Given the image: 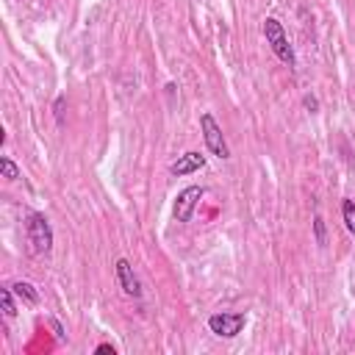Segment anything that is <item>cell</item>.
I'll use <instances>...</instances> for the list:
<instances>
[{
  "label": "cell",
  "mask_w": 355,
  "mask_h": 355,
  "mask_svg": "<svg viewBox=\"0 0 355 355\" xmlns=\"http://www.w3.org/2000/svg\"><path fill=\"white\" fill-rule=\"evenodd\" d=\"M263 36H266V44L272 47V53H275L283 64H288V67L297 64V53H294L291 42H288L283 25H280L275 17H266V19H263Z\"/></svg>",
  "instance_id": "6da1fadb"
},
{
  "label": "cell",
  "mask_w": 355,
  "mask_h": 355,
  "mask_svg": "<svg viewBox=\"0 0 355 355\" xmlns=\"http://www.w3.org/2000/svg\"><path fill=\"white\" fill-rule=\"evenodd\" d=\"M25 230H28L31 250H33L36 255L53 250V227H50V222H47L44 214H39V211L28 214V219H25Z\"/></svg>",
  "instance_id": "7a4b0ae2"
},
{
  "label": "cell",
  "mask_w": 355,
  "mask_h": 355,
  "mask_svg": "<svg viewBox=\"0 0 355 355\" xmlns=\"http://www.w3.org/2000/svg\"><path fill=\"white\" fill-rule=\"evenodd\" d=\"M200 130H202V139H205V147H208L211 155H216V158H222V161L230 158V147H227L225 133H222L219 122L214 119V114H208V111L200 114Z\"/></svg>",
  "instance_id": "3957f363"
},
{
  "label": "cell",
  "mask_w": 355,
  "mask_h": 355,
  "mask_svg": "<svg viewBox=\"0 0 355 355\" xmlns=\"http://www.w3.org/2000/svg\"><path fill=\"white\" fill-rule=\"evenodd\" d=\"M247 324V316L244 313H211L208 316V330L219 338H236Z\"/></svg>",
  "instance_id": "277c9868"
},
{
  "label": "cell",
  "mask_w": 355,
  "mask_h": 355,
  "mask_svg": "<svg viewBox=\"0 0 355 355\" xmlns=\"http://www.w3.org/2000/svg\"><path fill=\"white\" fill-rule=\"evenodd\" d=\"M202 197H205V189H202V186H186V189L175 197V205H172L175 222H189L191 214H194V208H197V202H200Z\"/></svg>",
  "instance_id": "5b68a950"
},
{
  "label": "cell",
  "mask_w": 355,
  "mask_h": 355,
  "mask_svg": "<svg viewBox=\"0 0 355 355\" xmlns=\"http://www.w3.org/2000/svg\"><path fill=\"white\" fill-rule=\"evenodd\" d=\"M202 166H205V155L197 153V150H189V153L178 155V161L169 164V172H172L175 178H183V175H191V172H197V169H202Z\"/></svg>",
  "instance_id": "8992f818"
},
{
  "label": "cell",
  "mask_w": 355,
  "mask_h": 355,
  "mask_svg": "<svg viewBox=\"0 0 355 355\" xmlns=\"http://www.w3.org/2000/svg\"><path fill=\"white\" fill-rule=\"evenodd\" d=\"M116 280H119V288L128 294V297H141V286H139V277L133 275V266L128 258H119L116 261Z\"/></svg>",
  "instance_id": "52a82bcc"
},
{
  "label": "cell",
  "mask_w": 355,
  "mask_h": 355,
  "mask_svg": "<svg viewBox=\"0 0 355 355\" xmlns=\"http://www.w3.org/2000/svg\"><path fill=\"white\" fill-rule=\"evenodd\" d=\"M11 291H14L25 305H36V302H39V291H36L28 280H17V283L11 286Z\"/></svg>",
  "instance_id": "ba28073f"
},
{
  "label": "cell",
  "mask_w": 355,
  "mask_h": 355,
  "mask_svg": "<svg viewBox=\"0 0 355 355\" xmlns=\"http://www.w3.org/2000/svg\"><path fill=\"white\" fill-rule=\"evenodd\" d=\"M14 291H11V286L8 288H0V305H3V313L11 319V316H17V305H14Z\"/></svg>",
  "instance_id": "9c48e42d"
},
{
  "label": "cell",
  "mask_w": 355,
  "mask_h": 355,
  "mask_svg": "<svg viewBox=\"0 0 355 355\" xmlns=\"http://www.w3.org/2000/svg\"><path fill=\"white\" fill-rule=\"evenodd\" d=\"M0 172H3V178H6V180H19V178H22L19 166H17L8 155H3V158H0Z\"/></svg>",
  "instance_id": "30bf717a"
},
{
  "label": "cell",
  "mask_w": 355,
  "mask_h": 355,
  "mask_svg": "<svg viewBox=\"0 0 355 355\" xmlns=\"http://www.w3.org/2000/svg\"><path fill=\"white\" fill-rule=\"evenodd\" d=\"M341 219H344L347 230L355 236V202H352V200H344V202H341Z\"/></svg>",
  "instance_id": "8fae6325"
},
{
  "label": "cell",
  "mask_w": 355,
  "mask_h": 355,
  "mask_svg": "<svg viewBox=\"0 0 355 355\" xmlns=\"http://www.w3.org/2000/svg\"><path fill=\"white\" fill-rule=\"evenodd\" d=\"M313 241H316L319 247H324V244H327V227H324L322 214H313Z\"/></svg>",
  "instance_id": "7c38bea8"
},
{
  "label": "cell",
  "mask_w": 355,
  "mask_h": 355,
  "mask_svg": "<svg viewBox=\"0 0 355 355\" xmlns=\"http://www.w3.org/2000/svg\"><path fill=\"white\" fill-rule=\"evenodd\" d=\"M64 105H67V97H64V94L55 97V105H53V108H55V122H58V125H64Z\"/></svg>",
  "instance_id": "4fadbf2b"
},
{
  "label": "cell",
  "mask_w": 355,
  "mask_h": 355,
  "mask_svg": "<svg viewBox=\"0 0 355 355\" xmlns=\"http://www.w3.org/2000/svg\"><path fill=\"white\" fill-rule=\"evenodd\" d=\"M302 105H305L311 114H316V111H319V100H316L313 94H305V97H302Z\"/></svg>",
  "instance_id": "5bb4252c"
},
{
  "label": "cell",
  "mask_w": 355,
  "mask_h": 355,
  "mask_svg": "<svg viewBox=\"0 0 355 355\" xmlns=\"http://www.w3.org/2000/svg\"><path fill=\"white\" fill-rule=\"evenodd\" d=\"M50 327H53L55 338H58V341H64V327H61V322H58V319H50Z\"/></svg>",
  "instance_id": "9a60e30c"
},
{
  "label": "cell",
  "mask_w": 355,
  "mask_h": 355,
  "mask_svg": "<svg viewBox=\"0 0 355 355\" xmlns=\"http://www.w3.org/2000/svg\"><path fill=\"white\" fill-rule=\"evenodd\" d=\"M94 352H97V355H108V352L114 355V347H111V344H97V349H94Z\"/></svg>",
  "instance_id": "2e32d148"
}]
</instances>
